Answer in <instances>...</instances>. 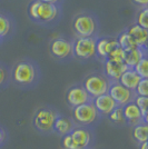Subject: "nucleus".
<instances>
[{"label":"nucleus","instance_id":"f3484780","mask_svg":"<svg viewBox=\"0 0 148 149\" xmlns=\"http://www.w3.org/2000/svg\"><path fill=\"white\" fill-rule=\"evenodd\" d=\"M75 127H76V124L73 119L60 113L54 124V134L59 137H64L66 135H69Z\"/></svg>","mask_w":148,"mask_h":149},{"label":"nucleus","instance_id":"b1692460","mask_svg":"<svg viewBox=\"0 0 148 149\" xmlns=\"http://www.w3.org/2000/svg\"><path fill=\"white\" fill-rule=\"evenodd\" d=\"M134 102L136 104V106L139 108V110L142 112V119L145 123L148 121V97H142V96H136Z\"/></svg>","mask_w":148,"mask_h":149},{"label":"nucleus","instance_id":"412c9836","mask_svg":"<svg viewBox=\"0 0 148 149\" xmlns=\"http://www.w3.org/2000/svg\"><path fill=\"white\" fill-rule=\"evenodd\" d=\"M131 137L137 145L146 143L148 138V125L147 123H140L131 127Z\"/></svg>","mask_w":148,"mask_h":149},{"label":"nucleus","instance_id":"39448f33","mask_svg":"<svg viewBox=\"0 0 148 149\" xmlns=\"http://www.w3.org/2000/svg\"><path fill=\"white\" fill-rule=\"evenodd\" d=\"M60 112L52 106L39 107L32 116V126L41 135L54 134V124Z\"/></svg>","mask_w":148,"mask_h":149},{"label":"nucleus","instance_id":"20e7f679","mask_svg":"<svg viewBox=\"0 0 148 149\" xmlns=\"http://www.w3.org/2000/svg\"><path fill=\"white\" fill-rule=\"evenodd\" d=\"M94 134L90 128L76 126L73 131L61 137L64 149H93Z\"/></svg>","mask_w":148,"mask_h":149},{"label":"nucleus","instance_id":"9b49d317","mask_svg":"<svg viewBox=\"0 0 148 149\" xmlns=\"http://www.w3.org/2000/svg\"><path fill=\"white\" fill-rule=\"evenodd\" d=\"M65 98H66L67 105L71 107V109L77 106L93 101V98L87 93V91L81 86V84H75L68 88Z\"/></svg>","mask_w":148,"mask_h":149},{"label":"nucleus","instance_id":"bb28decb","mask_svg":"<svg viewBox=\"0 0 148 149\" xmlns=\"http://www.w3.org/2000/svg\"><path fill=\"white\" fill-rule=\"evenodd\" d=\"M125 55H126V52H125L119 46H117L116 48H114V49L108 54L106 60H110V61H115V62H124Z\"/></svg>","mask_w":148,"mask_h":149},{"label":"nucleus","instance_id":"473e14b6","mask_svg":"<svg viewBox=\"0 0 148 149\" xmlns=\"http://www.w3.org/2000/svg\"><path fill=\"white\" fill-rule=\"evenodd\" d=\"M138 147H139V149H148V143L146 141V143H140V145H138Z\"/></svg>","mask_w":148,"mask_h":149},{"label":"nucleus","instance_id":"1a4fd4ad","mask_svg":"<svg viewBox=\"0 0 148 149\" xmlns=\"http://www.w3.org/2000/svg\"><path fill=\"white\" fill-rule=\"evenodd\" d=\"M51 57L58 61H67L73 57V40L65 36L54 38L49 44Z\"/></svg>","mask_w":148,"mask_h":149},{"label":"nucleus","instance_id":"f03ea898","mask_svg":"<svg viewBox=\"0 0 148 149\" xmlns=\"http://www.w3.org/2000/svg\"><path fill=\"white\" fill-rule=\"evenodd\" d=\"M28 17L35 24L51 26L61 18V5L47 3L40 0H32L28 6Z\"/></svg>","mask_w":148,"mask_h":149},{"label":"nucleus","instance_id":"7c9ffc66","mask_svg":"<svg viewBox=\"0 0 148 149\" xmlns=\"http://www.w3.org/2000/svg\"><path fill=\"white\" fill-rule=\"evenodd\" d=\"M133 3H135L136 6H139L140 8H144V7H147L148 0H131Z\"/></svg>","mask_w":148,"mask_h":149},{"label":"nucleus","instance_id":"ddd939ff","mask_svg":"<svg viewBox=\"0 0 148 149\" xmlns=\"http://www.w3.org/2000/svg\"><path fill=\"white\" fill-rule=\"evenodd\" d=\"M118 46L117 39L114 37H97L96 39V58L104 62L108 54Z\"/></svg>","mask_w":148,"mask_h":149},{"label":"nucleus","instance_id":"c756f323","mask_svg":"<svg viewBox=\"0 0 148 149\" xmlns=\"http://www.w3.org/2000/svg\"><path fill=\"white\" fill-rule=\"evenodd\" d=\"M8 131L7 129L3 127V126H1L0 125V149L2 148L7 143H8Z\"/></svg>","mask_w":148,"mask_h":149},{"label":"nucleus","instance_id":"9d476101","mask_svg":"<svg viewBox=\"0 0 148 149\" xmlns=\"http://www.w3.org/2000/svg\"><path fill=\"white\" fill-rule=\"evenodd\" d=\"M107 93L114 99L116 105L120 106V107L134 101L136 97L135 93L133 90H129L126 87H124L118 81H111Z\"/></svg>","mask_w":148,"mask_h":149},{"label":"nucleus","instance_id":"f8f14e48","mask_svg":"<svg viewBox=\"0 0 148 149\" xmlns=\"http://www.w3.org/2000/svg\"><path fill=\"white\" fill-rule=\"evenodd\" d=\"M16 33V20L7 11H0V40L5 41Z\"/></svg>","mask_w":148,"mask_h":149},{"label":"nucleus","instance_id":"5701e85b","mask_svg":"<svg viewBox=\"0 0 148 149\" xmlns=\"http://www.w3.org/2000/svg\"><path fill=\"white\" fill-rule=\"evenodd\" d=\"M10 68L7 63L0 61V89L7 88L10 85Z\"/></svg>","mask_w":148,"mask_h":149},{"label":"nucleus","instance_id":"7ed1b4c3","mask_svg":"<svg viewBox=\"0 0 148 149\" xmlns=\"http://www.w3.org/2000/svg\"><path fill=\"white\" fill-rule=\"evenodd\" d=\"M71 28L75 37H98L99 20L91 11L84 10L77 13L71 20Z\"/></svg>","mask_w":148,"mask_h":149},{"label":"nucleus","instance_id":"6ab92c4d","mask_svg":"<svg viewBox=\"0 0 148 149\" xmlns=\"http://www.w3.org/2000/svg\"><path fill=\"white\" fill-rule=\"evenodd\" d=\"M146 56H147V49L140 48V47H136L135 49L126 52L125 59H124V63L129 69H134L136 65Z\"/></svg>","mask_w":148,"mask_h":149},{"label":"nucleus","instance_id":"4be33fe9","mask_svg":"<svg viewBox=\"0 0 148 149\" xmlns=\"http://www.w3.org/2000/svg\"><path fill=\"white\" fill-rule=\"evenodd\" d=\"M116 39H117L118 46H119L125 52L135 49L136 47H137L135 44V41L133 40V38L130 37V35L127 32V30L121 31V32L118 35V37L116 38Z\"/></svg>","mask_w":148,"mask_h":149},{"label":"nucleus","instance_id":"2f4dec72","mask_svg":"<svg viewBox=\"0 0 148 149\" xmlns=\"http://www.w3.org/2000/svg\"><path fill=\"white\" fill-rule=\"evenodd\" d=\"M43 2H47V3H54V5H61L62 0H40Z\"/></svg>","mask_w":148,"mask_h":149},{"label":"nucleus","instance_id":"aec40b11","mask_svg":"<svg viewBox=\"0 0 148 149\" xmlns=\"http://www.w3.org/2000/svg\"><path fill=\"white\" fill-rule=\"evenodd\" d=\"M140 80H142V78L139 77V74H137L134 69H127V70L120 76L118 82H119L120 85H123L124 87H126L127 89L134 91Z\"/></svg>","mask_w":148,"mask_h":149},{"label":"nucleus","instance_id":"423d86ee","mask_svg":"<svg viewBox=\"0 0 148 149\" xmlns=\"http://www.w3.org/2000/svg\"><path fill=\"white\" fill-rule=\"evenodd\" d=\"M101 118L103 117L99 115L97 109L95 108L93 101L77 106L71 109V119L74 120L76 126L91 129L98 124Z\"/></svg>","mask_w":148,"mask_h":149},{"label":"nucleus","instance_id":"2eb2a0df","mask_svg":"<svg viewBox=\"0 0 148 149\" xmlns=\"http://www.w3.org/2000/svg\"><path fill=\"white\" fill-rule=\"evenodd\" d=\"M93 104L101 117H107L116 107V102L108 93H104L93 99Z\"/></svg>","mask_w":148,"mask_h":149},{"label":"nucleus","instance_id":"4468645a","mask_svg":"<svg viewBox=\"0 0 148 149\" xmlns=\"http://www.w3.org/2000/svg\"><path fill=\"white\" fill-rule=\"evenodd\" d=\"M104 63V71L103 74L107 77V79L109 81H118L120 76L129 69L124 62H115L110 60H105Z\"/></svg>","mask_w":148,"mask_h":149},{"label":"nucleus","instance_id":"a211bd4d","mask_svg":"<svg viewBox=\"0 0 148 149\" xmlns=\"http://www.w3.org/2000/svg\"><path fill=\"white\" fill-rule=\"evenodd\" d=\"M127 32L133 38L137 47L147 49V39H148V30L142 28L137 24H133L128 29H126Z\"/></svg>","mask_w":148,"mask_h":149},{"label":"nucleus","instance_id":"cd10ccee","mask_svg":"<svg viewBox=\"0 0 148 149\" xmlns=\"http://www.w3.org/2000/svg\"><path fill=\"white\" fill-rule=\"evenodd\" d=\"M138 26H140L142 28L147 29L148 28V7H144L140 8L139 11L137 13L136 17V22Z\"/></svg>","mask_w":148,"mask_h":149},{"label":"nucleus","instance_id":"a878e982","mask_svg":"<svg viewBox=\"0 0 148 149\" xmlns=\"http://www.w3.org/2000/svg\"><path fill=\"white\" fill-rule=\"evenodd\" d=\"M134 70H135L137 74H139V77L142 79H148V59L147 56L144 57L140 61L138 62L134 67Z\"/></svg>","mask_w":148,"mask_h":149},{"label":"nucleus","instance_id":"393cba45","mask_svg":"<svg viewBox=\"0 0 148 149\" xmlns=\"http://www.w3.org/2000/svg\"><path fill=\"white\" fill-rule=\"evenodd\" d=\"M107 118L109 119V121L115 125H126L125 124V118H124L123 113V107L117 106L107 116Z\"/></svg>","mask_w":148,"mask_h":149},{"label":"nucleus","instance_id":"f257e3e1","mask_svg":"<svg viewBox=\"0 0 148 149\" xmlns=\"http://www.w3.org/2000/svg\"><path fill=\"white\" fill-rule=\"evenodd\" d=\"M10 79L15 87L30 90L37 87L41 80V70L35 60L29 58L20 59L10 69Z\"/></svg>","mask_w":148,"mask_h":149},{"label":"nucleus","instance_id":"6e6552de","mask_svg":"<svg viewBox=\"0 0 148 149\" xmlns=\"http://www.w3.org/2000/svg\"><path fill=\"white\" fill-rule=\"evenodd\" d=\"M96 39L94 37H75L73 39V57L80 61L96 58Z\"/></svg>","mask_w":148,"mask_h":149},{"label":"nucleus","instance_id":"c85d7f7f","mask_svg":"<svg viewBox=\"0 0 148 149\" xmlns=\"http://www.w3.org/2000/svg\"><path fill=\"white\" fill-rule=\"evenodd\" d=\"M136 96L148 97V79H142L134 90Z\"/></svg>","mask_w":148,"mask_h":149},{"label":"nucleus","instance_id":"dca6fc26","mask_svg":"<svg viewBox=\"0 0 148 149\" xmlns=\"http://www.w3.org/2000/svg\"><path fill=\"white\" fill-rule=\"evenodd\" d=\"M123 113L124 118H125V124L130 127H134L140 123H145L142 119V112L134 101L123 106Z\"/></svg>","mask_w":148,"mask_h":149},{"label":"nucleus","instance_id":"72a5a7b5","mask_svg":"<svg viewBox=\"0 0 148 149\" xmlns=\"http://www.w3.org/2000/svg\"><path fill=\"white\" fill-rule=\"evenodd\" d=\"M1 42H2V41H1V40H0V45H1Z\"/></svg>","mask_w":148,"mask_h":149},{"label":"nucleus","instance_id":"0eeeda50","mask_svg":"<svg viewBox=\"0 0 148 149\" xmlns=\"http://www.w3.org/2000/svg\"><path fill=\"white\" fill-rule=\"evenodd\" d=\"M110 82L111 81L108 80L107 77L103 72L95 71V72H90L87 74L84 78V80L81 81V86L94 99L98 96L108 93Z\"/></svg>","mask_w":148,"mask_h":149}]
</instances>
